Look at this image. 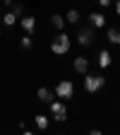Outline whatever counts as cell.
Segmentation results:
<instances>
[{
    "label": "cell",
    "instance_id": "cell-1",
    "mask_svg": "<svg viewBox=\"0 0 120 135\" xmlns=\"http://www.w3.org/2000/svg\"><path fill=\"white\" fill-rule=\"evenodd\" d=\"M70 46H72V41H70V36H67L65 31H60L58 36H53V41H50V51H53V53H58V56L67 53V51H70Z\"/></svg>",
    "mask_w": 120,
    "mask_h": 135
},
{
    "label": "cell",
    "instance_id": "cell-2",
    "mask_svg": "<svg viewBox=\"0 0 120 135\" xmlns=\"http://www.w3.org/2000/svg\"><path fill=\"white\" fill-rule=\"evenodd\" d=\"M103 84H106L103 75H87L84 77V89L87 92H98V89H103Z\"/></svg>",
    "mask_w": 120,
    "mask_h": 135
},
{
    "label": "cell",
    "instance_id": "cell-3",
    "mask_svg": "<svg viewBox=\"0 0 120 135\" xmlns=\"http://www.w3.org/2000/svg\"><path fill=\"white\" fill-rule=\"evenodd\" d=\"M50 113H53V121H58V123H62V121H67V106H65V101H50Z\"/></svg>",
    "mask_w": 120,
    "mask_h": 135
},
{
    "label": "cell",
    "instance_id": "cell-4",
    "mask_svg": "<svg viewBox=\"0 0 120 135\" xmlns=\"http://www.w3.org/2000/svg\"><path fill=\"white\" fill-rule=\"evenodd\" d=\"M77 41H79V46L89 48V46L96 41V31H94L91 27H82V29H79V36H77Z\"/></svg>",
    "mask_w": 120,
    "mask_h": 135
},
{
    "label": "cell",
    "instance_id": "cell-5",
    "mask_svg": "<svg viewBox=\"0 0 120 135\" xmlns=\"http://www.w3.org/2000/svg\"><path fill=\"white\" fill-rule=\"evenodd\" d=\"M55 94H58L60 99H72V94H75V84H72L70 80H62L58 87H55Z\"/></svg>",
    "mask_w": 120,
    "mask_h": 135
},
{
    "label": "cell",
    "instance_id": "cell-6",
    "mask_svg": "<svg viewBox=\"0 0 120 135\" xmlns=\"http://www.w3.org/2000/svg\"><path fill=\"white\" fill-rule=\"evenodd\" d=\"M89 22H91L94 29H103V27H106V17L101 15V12H91V15H89Z\"/></svg>",
    "mask_w": 120,
    "mask_h": 135
},
{
    "label": "cell",
    "instance_id": "cell-7",
    "mask_svg": "<svg viewBox=\"0 0 120 135\" xmlns=\"http://www.w3.org/2000/svg\"><path fill=\"white\" fill-rule=\"evenodd\" d=\"M75 70L79 73V75H87V70H89V60L84 58V56H79V58H75Z\"/></svg>",
    "mask_w": 120,
    "mask_h": 135
},
{
    "label": "cell",
    "instance_id": "cell-8",
    "mask_svg": "<svg viewBox=\"0 0 120 135\" xmlns=\"http://www.w3.org/2000/svg\"><path fill=\"white\" fill-rule=\"evenodd\" d=\"M22 29L27 31V34H34V29H36V20H34V17H22Z\"/></svg>",
    "mask_w": 120,
    "mask_h": 135
},
{
    "label": "cell",
    "instance_id": "cell-9",
    "mask_svg": "<svg viewBox=\"0 0 120 135\" xmlns=\"http://www.w3.org/2000/svg\"><path fill=\"white\" fill-rule=\"evenodd\" d=\"M36 97H39V101H43V104H50V101H53V92H50V89H46V87H41L39 92H36Z\"/></svg>",
    "mask_w": 120,
    "mask_h": 135
},
{
    "label": "cell",
    "instance_id": "cell-10",
    "mask_svg": "<svg viewBox=\"0 0 120 135\" xmlns=\"http://www.w3.org/2000/svg\"><path fill=\"white\" fill-rule=\"evenodd\" d=\"M50 27L58 29V31H62L65 29V17L62 15H53V17H50Z\"/></svg>",
    "mask_w": 120,
    "mask_h": 135
},
{
    "label": "cell",
    "instance_id": "cell-11",
    "mask_svg": "<svg viewBox=\"0 0 120 135\" xmlns=\"http://www.w3.org/2000/svg\"><path fill=\"white\" fill-rule=\"evenodd\" d=\"M106 36H108V41H111L113 46H118V44H120V29H118V27H111Z\"/></svg>",
    "mask_w": 120,
    "mask_h": 135
},
{
    "label": "cell",
    "instance_id": "cell-12",
    "mask_svg": "<svg viewBox=\"0 0 120 135\" xmlns=\"http://www.w3.org/2000/svg\"><path fill=\"white\" fill-rule=\"evenodd\" d=\"M108 65H111V53H108V51L103 48V51L98 53V68H103V70H106Z\"/></svg>",
    "mask_w": 120,
    "mask_h": 135
},
{
    "label": "cell",
    "instance_id": "cell-13",
    "mask_svg": "<svg viewBox=\"0 0 120 135\" xmlns=\"http://www.w3.org/2000/svg\"><path fill=\"white\" fill-rule=\"evenodd\" d=\"M17 22H19V17H17L14 12H7V15L3 17V24H5V27H14Z\"/></svg>",
    "mask_w": 120,
    "mask_h": 135
},
{
    "label": "cell",
    "instance_id": "cell-14",
    "mask_svg": "<svg viewBox=\"0 0 120 135\" xmlns=\"http://www.w3.org/2000/svg\"><path fill=\"white\" fill-rule=\"evenodd\" d=\"M79 17H82V15H79V10H70V12L65 15V22H70V24H77V22H79Z\"/></svg>",
    "mask_w": 120,
    "mask_h": 135
},
{
    "label": "cell",
    "instance_id": "cell-15",
    "mask_svg": "<svg viewBox=\"0 0 120 135\" xmlns=\"http://www.w3.org/2000/svg\"><path fill=\"white\" fill-rule=\"evenodd\" d=\"M36 128H39V130H46V128H48V116H43V113L36 116Z\"/></svg>",
    "mask_w": 120,
    "mask_h": 135
},
{
    "label": "cell",
    "instance_id": "cell-16",
    "mask_svg": "<svg viewBox=\"0 0 120 135\" xmlns=\"http://www.w3.org/2000/svg\"><path fill=\"white\" fill-rule=\"evenodd\" d=\"M31 46H34V41H31V34H27V36L22 39V48H27V51H29Z\"/></svg>",
    "mask_w": 120,
    "mask_h": 135
},
{
    "label": "cell",
    "instance_id": "cell-17",
    "mask_svg": "<svg viewBox=\"0 0 120 135\" xmlns=\"http://www.w3.org/2000/svg\"><path fill=\"white\" fill-rule=\"evenodd\" d=\"M14 15L22 17V15H24V5H14Z\"/></svg>",
    "mask_w": 120,
    "mask_h": 135
},
{
    "label": "cell",
    "instance_id": "cell-18",
    "mask_svg": "<svg viewBox=\"0 0 120 135\" xmlns=\"http://www.w3.org/2000/svg\"><path fill=\"white\" fill-rule=\"evenodd\" d=\"M98 5L101 7H111V0H98Z\"/></svg>",
    "mask_w": 120,
    "mask_h": 135
},
{
    "label": "cell",
    "instance_id": "cell-19",
    "mask_svg": "<svg viewBox=\"0 0 120 135\" xmlns=\"http://www.w3.org/2000/svg\"><path fill=\"white\" fill-rule=\"evenodd\" d=\"M115 12L120 15V0H118V3H115Z\"/></svg>",
    "mask_w": 120,
    "mask_h": 135
}]
</instances>
